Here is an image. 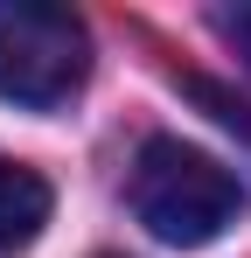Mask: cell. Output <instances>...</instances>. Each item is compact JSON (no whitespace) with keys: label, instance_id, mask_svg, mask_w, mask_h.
Masks as SVG:
<instances>
[{"label":"cell","instance_id":"6da1fadb","mask_svg":"<svg viewBox=\"0 0 251 258\" xmlns=\"http://www.w3.org/2000/svg\"><path fill=\"white\" fill-rule=\"evenodd\" d=\"M126 196H133V216L174 251H196L209 237H223L244 210L237 174L209 154H196V147H181V140H147Z\"/></svg>","mask_w":251,"mask_h":258},{"label":"cell","instance_id":"7a4b0ae2","mask_svg":"<svg viewBox=\"0 0 251 258\" xmlns=\"http://www.w3.org/2000/svg\"><path fill=\"white\" fill-rule=\"evenodd\" d=\"M91 77V35L70 7L49 0H0V98L56 112Z\"/></svg>","mask_w":251,"mask_h":258},{"label":"cell","instance_id":"3957f363","mask_svg":"<svg viewBox=\"0 0 251 258\" xmlns=\"http://www.w3.org/2000/svg\"><path fill=\"white\" fill-rule=\"evenodd\" d=\"M49 223V181L28 161H0V258L28 251Z\"/></svg>","mask_w":251,"mask_h":258},{"label":"cell","instance_id":"277c9868","mask_svg":"<svg viewBox=\"0 0 251 258\" xmlns=\"http://www.w3.org/2000/svg\"><path fill=\"white\" fill-rule=\"evenodd\" d=\"M216 35H223V42H230V49L251 63V0H237V7H216Z\"/></svg>","mask_w":251,"mask_h":258}]
</instances>
